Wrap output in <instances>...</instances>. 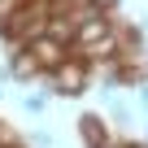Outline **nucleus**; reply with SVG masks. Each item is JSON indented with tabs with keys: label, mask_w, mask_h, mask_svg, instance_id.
<instances>
[{
	"label": "nucleus",
	"mask_w": 148,
	"mask_h": 148,
	"mask_svg": "<svg viewBox=\"0 0 148 148\" xmlns=\"http://www.w3.org/2000/svg\"><path fill=\"white\" fill-rule=\"evenodd\" d=\"M44 74H48V87H52L57 96H83L87 83H92V61H87V57H74V48H70V57H65L61 65L44 70Z\"/></svg>",
	"instance_id": "obj_2"
},
{
	"label": "nucleus",
	"mask_w": 148,
	"mask_h": 148,
	"mask_svg": "<svg viewBox=\"0 0 148 148\" xmlns=\"http://www.w3.org/2000/svg\"><path fill=\"white\" fill-rule=\"evenodd\" d=\"M39 61H35V52L31 48H13V57H9V65L0 70V79H13V83H31V79H39Z\"/></svg>",
	"instance_id": "obj_4"
},
{
	"label": "nucleus",
	"mask_w": 148,
	"mask_h": 148,
	"mask_svg": "<svg viewBox=\"0 0 148 148\" xmlns=\"http://www.w3.org/2000/svg\"><path fill=\"white\" fill-rule=\"evenodd\" d=\"M0 148H5V135H0Z\"/></svg>",
	"instance_id": "obj_13"
},
{
	"label": "nucleus",
	"mask_w": 148,
	"mask_h": 148,
	"mask_svg": "<svg viewBox=\"0 0 148 148\" xmlns=\"http://www.w3.org/2000/svg\"><path fill=\"white\" fill-rule=\"evenodd\" d=\"M22 5H26V0H0V22H9V18H13Z\"/></svg>",
	"instance_id": "obj_8"
},
{
	"label": "nucleus",
	"mask_w": 148,
	"mask_h": 148,
	"mask_svg": "<svg viewBox=\"0 0 148 148\" xmlns=\"http://www.w3.org/2000/svg\"><path fill=\"white\" fill-rule=\"evenodd\" d=\"M131 148H148V139H144V144H131Z\"/></svg>",
	"instance_id": "obj_12"
},
{
	"label": "nucleus",
	"mask_w": 148,
	"mask_h": 148,
	"mask_svg": "<svg viewBox=\"0 0 148 148\" xmlns=\"http://www.w3.org/2000/svg\"><path fill=\"white\" fill-rule=\"evenodd\" d=\"M74 26H79V22H74L70 13H61V9H57V13H48V35H52V39L74 44Z\"/></svg>",
	"instance_id": "obj_6"
},
{
	"label": "nucleus",
	"mask_w": 148,
	"mask_h": 148,
	"mask_svg": "<svg viewBox=\"0 0 148 148\" xmlns=\"http://www.w3.org/2000/svg\"><path fill=\"white\" fill-rule=\"evenodd\" d=\"M109 113H113V122H126L131 113H126V105H109Z\"/></svg>",
	"instance_id": "obj_9"
},
{
	"label": "nucleus",
	"mask_w": 148,
	"mask_h": 148,
	"mask_svg": "<svg viewBox=\"0 0 148 148\" xmlns=\"http://www.w3.org/2000/svg\"><path fill=\"white\" fill-rule=\"evenodd\" d=\"M22 109H26V113H44V109H48V96H26Z\"/></svg>",
	"instance_id": "obj_7"
},
{
	"label": "nucleus",
	"mask_w": 148,
	"mask_h": 148,
	"mask_svg": "<svg viewBox=\"0 0 148 148\" xmlns=\"http://www.w3.org/2000/svg\"><path fill=\"white\" fill-rule=\"evenodd\" d=\"M79 135L87 139V148H109V131L100 126L96 113H83V118H79Z\"/></svg>",
	"instance_id": "obj_5"
},
{
	"label": "nucleus",
	"mask_w": 148,
	"mask_h": 148,
	"mask_svg": "<svg viewBox=\"0 0 148 148\" xmlns=\"http://www.w3.org/2000/svg\"><path fill=\"white\" fill-rule=\"evenodd\" d=\"M48 31V5H35V0H26V5L9 18V22H0V35H5L13 48H26L35 35Z\"/></svg>",
	"instance_id": "obj_1"
},
{
	"label": "nucleus",
	"mask_w": 148,
	"mask_h": 148,
	"mask_svg": "<svg viewBox=\"0 0 148 148\" xmlns=\"http://www.w3.org/2000/svg\"><path fill=\"white\" fill-rule=\"evenodd\" d=\"M139 105H144V109H148V87H144V92H139Z\"/></svg>",
	"instance_id": "obj_11"
},
{
	"label": "nucleus",
	"mask_w": 148,
	"mask_h": 148,
	"mask_svg": "<svg viewBox=\"0 0 148 148\" xmlns=\"http://www.w3.org/2000/svg\"><path fill=\"white\" fill-rule=\"evenodd\" d=\"M65 5H83V0H57V9H65Z\"/></svg>",
	"instance_id": "obj_10"
},
{
	"label": "nucleus",
	"mask_w": 148,
	"mask_h": 148,
	"mask_svg": "<svg viewBox=\"0 0 148 148\" xmlns=\"http://www.w3.org/2000/svg\"><path fill=\"white\" fill-rule=\"evenodd\" d=\"M26 48L35 52V61H39V70H52V65H61V61L70 57V44H61V39H52L48 31H44V35H35V39H31Z\"/></svg>",
	"instance_id": "obj_3"
}]
</instances>
